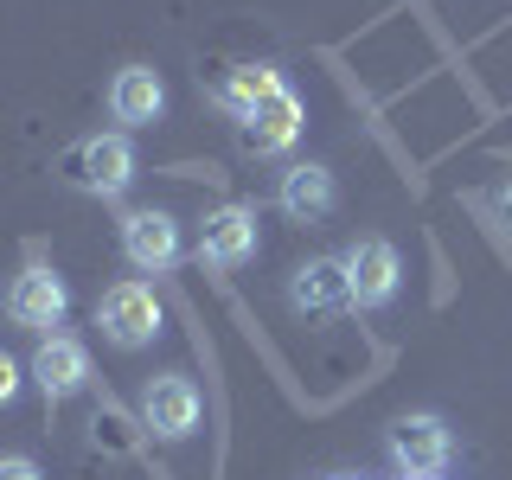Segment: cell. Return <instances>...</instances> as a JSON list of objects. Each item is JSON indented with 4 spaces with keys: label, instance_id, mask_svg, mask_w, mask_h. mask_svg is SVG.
Returning a JSON list of instances; mask_svg holds the SVG:
<instances>
[{
    "label": "cell",
    "instance_id": "obj_1",
    "mask_svg": "<svg viewBox=\"0 0 512 480\" xmlns=\"http://www.w3.org/2000/svg\"><path fill=\"white\" fill-rule=\"evenodd\" d=\"M58 173L90 199H122L135 186V148H128V135H90L58 160Z\"/></svg>",
    "mask_w": 512,
    "mask_h": 480
},
{
    "label": "cell",
    "instance_id": "obj_2",
    "mask_svg": "<svg viewBox=\"0 0 512 480\" xmlns=\"http://www.w3.org/2000/svg\"><path fill=\"white\" fill-rule=\"evenodd\" d=\"M384 442H391V461L404 468V480H442L455 468V429L442 416H397Z\"/></svg>",
    "mask_w": 512,
    "mask_h": 480
},
{
    "label": "cell",
    "instance_id": "obj_3",
    "mask_svg": "<svg viewBox=\"0 0 512 480\" xmlns=\"http://www.w3.org/2000/svg\"><path fill=\"white\" fill-rule=\"evenodd\" d=\"M122 256L141 269V276H167V269L186 256L180 218L160 212V205H135V212H122Z\"/></svg>",
    "mask_w": 512,
    "mask_h": 480
},
{
    "label": "cell",
    "instance_id": "obj_4",
    "mask_svg": "<svg viewBox=\"0 0 512 480\" xmlns=\"http://www.w3.org/2000/svg\"><path fill=\"white\" fill-rule=\"evenodd\" d=\"M96 327H103V340L122 346V352L154 346V333H160V301H154V288H148V282H116L103 301H96Z\"/></svg>",
    "mask_w": 512,
    "mask_h": 480
},
{
    "label": "cell",
    "instance_id": "obj_5",
    "mask_svg": "<svg viewBox=\"0 0 512 480\" xmlns=\"http://www.w3.org/2000/svg\"><path fill=\"white\" fill-rule=\"evenodd\" d=\"M199 416H205V404H199V384L186 372H160V378L141 384V423H148L160 442H186L192 429H199Z\"/></svg>",
    "mask_w": 512,
    "mask_h": 480
},
{
    "label": "cell",
    "instance_id": "obj_6",
    "mask_svg": "<svg viewBox=\"0 0 512 480\" xmlns=\"http://www.w3.org/2000/svg\"><path fill=\"white\" fill-rule=\"evenodd\" d=\"M64 314H71V288H64L45 263H26L20 276L7 282V320H13V327H26V333L45 340Z\"/></svg>",
    "mask_w": 512,
    "mask_h": 480
},
{
    "label": "cell",
    "instance_id": "obj_7",
    "mask_svg": "<svg viewBox=\"0 0 512 480\" xmlns=\"http://www.w3.org/2000/svg\"><path fill=\"white\" fill-rule=\"evenodd\" d=\"M346 288H352V308H391L397 301V282H404V263H397V244H384V237H359L346 256Z\"/></svg>",
    "mask_w": 512,
    "mask_h": 480
},
{
    "label": "cell",
    "instance_id": "obj_8",
    "mask_svg": "<svg viewBox=\"0 0 512 480\" xmlns=\"http://www.w3.org/2000/svg\"><path fill=\"white\" fill-rule=\"evenodd\" d=\"M256 205H218V212H205L199 224V263L205 269H244L250 256H256Z\"/></svg>",
    "mask_w": 512,
    "mask_h": 480
},
{
    "label": "cell",
    "instance_id": "obj_9",
    "mask_svg": "<svg viewBox=\"0 0 512 480\" xmlns=\"http://www.w3.org/2000/svg\"><path fill=\"white\" fill-rule=\"evenodd\" d=\"M301 128H308V109H301V96H295V90H276L263 109H256V116L237 122V148L256 154V160H269V154L295 148Z\"/></svg>",
    "mask_w": 512,
    "mask_h": 480
},
{
    "label": "cell",
    "instance_id": "obj_10",
    "mask_svg": "<svg viewBox=\"0 0 512 480\" xmlns=\"http://www.w3.org/2000/svg\"><path fill=\"white\" fill-rule=\"evenodd\" d=\"M32 384L45 391V404H64L90 384V346L71 340V333H45L39 352H32Z\"/></svg>",
    "mask_w": 512,
    "mask_h": 480
},
{
    "label": "cell",
    "instance_id": "obj_11",
    "mask_svg": "<svg viewBox=\"0 0 512 480\" xmlns=\"http://www.w3.org/2000/svg\"><path fill=\"white\" fill-rule=\"evenodd\" d=\"M276 205H282V218H295V224H327L333 205H340V180H333V167H320V160H295L276 186Z\"/></svg>",
    "mask_w": 512,
    "mask_h": 480
},
{
    "label": "cell",
    "instance_id": "obj_12",
    "mask_svg": "<svg viewBox=\"0 0 512 480\" xmlns=\"http://www.w3.org/2000/svg\"><path fill=\"white\" fill-rule=\"evenodd\" d=\"M288 301H295V314H314V320L352 308L346 263H340V256H308V263L295 269V282H288Z\"/></svg>",
    "mask_w": 512,
    "mask_h": 480
},
{
    "label": "cell",
    "instance_id": "obj_13",
    "mask_svg": "<svg viewBox=\"0 0 512 480\" xmlns=\"http://www.w3.org/2000/svg\"><path fill=\"white\" fill-rule=\"evenodd\" d=\"M109 116L122 128H154L167 116V84H160V71L148 64H122L116 84H109Z\"/></svg>",
    "mask_w": 512,
    "mask_h": 480
},
{
    "label": "cell",
    "instance_id": "obj_14",
    "mask_svg": "<svg viewBox=\"0 0 512 480\" xmlns=\"http://www.w3.org/2000/svg\"><path fill=\"white\" fill-rule=\"evenodd\" d=\"M276 90H288L276 64H237V71L218 84V109H224L231 122H244V116H256V109H263Z\"/></svg>",
    "mask_w": 512,
    "mask_h": 480
},
{
    "label": "cell",
    "instance_id": "obj_15",
    "mask_svg": "<svg viewBox=\"0 0 512 480\" xmlns=\"http://www.w3.org/2000/svg\"><path fill=\"white\" fill-rule=\"evenodd\" d=\"M0 480H45V474H39V461H26V455H0Z\"/></svg>",
    "mask_w": 512,
    "mask_h": 480
},
{
    "label": "cell",
    "instance_id": "obj_16",
    "mask_svg": "<svg viewBox=\"0 0 512 480\" xmlns=\"http://www.w3.org/2000/svg\"><path fill=\"white\" fill-rule=\"evenodd\" d=\"M13 397H20V365H13L7 352H0V410H7Z\"/></svg>",
    "mask_w": 512,
    "mask_h": 480
},
{
    "label": "cell",
    "instance_id": "obj_17",
    "mask_svg": "<svg viewBox=\"0 0 512 480\" xmlns=\"http://www.w3.org/2000/svg\"><path fill=\"white\" fill-rule=\"evenodd\" d=\"M493 205H500V218L512 224V173H506V186H500V192H493Z\"/></svg>",
    "mask_w": 512,
    "mask_h": 480
}]
</instances>
